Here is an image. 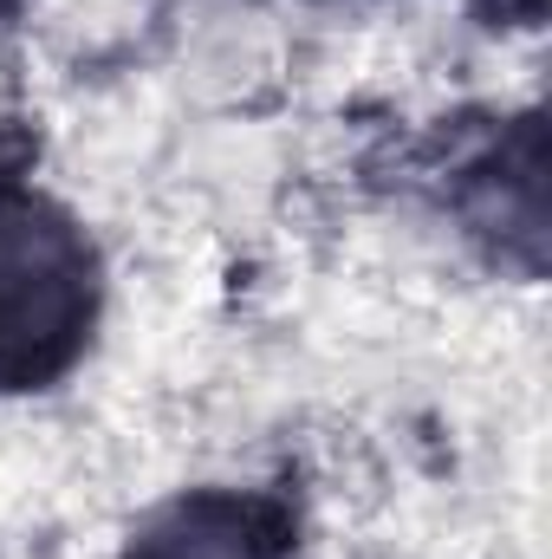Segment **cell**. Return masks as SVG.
Masks as SVG:
<instances>
[{"instance_id": "6da1fadb", "label": "cell", "mask_w": 552, "mask_h": 559, "mask_svg": "<svg viewBox=\"0 0 552 559\" xmlns=\"http://www.w3.org/2000/svg\"><path fill=\"white\" fill-rule=\"evenodd\" d=\"M85 312V254L33 202H0V365L52 352Z\"/></svg>"}, {"instance_id": "7a4b0ae2", "label": "cell", "mask_w": 552, "mask_h": 559, "mask_svg": "<svg viewBox=\"0 0 552 559\" xmlns=\"http://www.w3.org/2000/svg\"><path fill=\"white\" fill-rule=\"evenodd\" d=\"M131 559H274V540L248 508L202 501V508H182L176 521H163Z\"/></svg>"}]
</instances>
